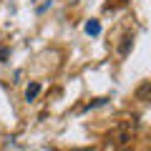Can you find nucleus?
<instances>
[{"mask_svg": "<svg viewBox=\"0 0 151 151\" xmlns=\"http://www.w3.org/2000/svg\"><path fill=\"white\" fill-rule=\"evenodd\" d=\"M121 5H126V0H108L103 8H106V10H116V8H121Z\"/></svg>", "mask_w": 151, "mask_h": 151, "instance_id": "obj_3", "label": "nucleus"}, {"mask_svg": "<svg viewBox=\"0 0 151 151\" xmlns=\"http://www.w3.org/2000/svg\"><path fill=\"white\" fill-rule=\"evenodd\" d=\"M86 30H88V33H93V35H96V33H98V23H88V25H86Z\"/></svg>", "mask_w": 151, "mask_h": 151, "instance_id": "obj_5", "label": "nucleus"}, {"mask_svg": "<svg viewBox=\"0 0 151 151\" xmlns=\"http://www.w3.org/2000/svg\"><path fill=\"white\" fill-rule=\"evenodd\" d=\"M121 151H134V149H129V146H126V149H121Z\"/></svg>", "mask_w": 151, "mask_h": 151, "instance_id": "obj_7", "label": "nucleus"}, {"mask_svg": "<svg viewBox=\"0 0 151 151\" xmlns=\"http://www.w3.org/2000/svg\"><path fill=\"white\" fill-rule=\"evenodd\" d=\"M129 45H131V35H124V43H121L119 53H121V55H126V53H129Z\"/></svg>", "mask_w": 151, "mask_h": 151, "instance_id": "obj_4", "label": "nucleus"}, {"mask_svg": "<svg viewBox=\"0 0 151 151\" xmlns=\"http://www.w3.org/2000/svg\"><path fill=\"white\" fill-rule=\"evenodd\" d=\"M5 55H8V50H5V48H0V58H5Z\"/></svg>", "mask_w": 151, "mask_h": 151, "instance_id": "obj_6", "label": "nucleus"}, {"mask_svg": "<svg viewBox=\"0 0 151 151\" xmlns=\"http://www.w3.org/2000/svg\"><path fill=\"white\" fill-rule=\"evenodd\" d=\"M38 91H40V86H38V83H30L28 91H25V98H28V101H33V98L38 96Z\"/></svg>", "mask_w": 151, "mask_h": 151, "instance_id": "obj_2", "label": "nucleus"}, {"mask_svg": "<svg viewBox=\"0 0 151 151\" xmlns=\"http://www.w3.org/2000/svg\"><path fill=\"white\" fill-rule=\"evenodd\" d=\"M149 98H151V81H141L139 88H136V101L146 103Z\"/></svg>", "mask_w": 151, "mask_h": 151, "instance_id": "obj_1", "label": "nucleus"}]
</instances>
